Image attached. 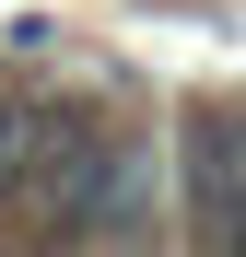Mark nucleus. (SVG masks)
<instances>
[{
	"label": "nucleus",
	"mask_w": 246,
	"mask_h": 257,
	"mask_svg": "<svg viewBox=\"0 0 246 257\" xmlns=\"http://www.w3.org/2000/svg\"><path fill=\"white\" fill-rule=\"evenodd\" d=\"M188 245L246 257V117H188Z\"/></svg>",
	"instance_id": "nucleus-1"
},
{
	"label": "nucleus",
	"mask_w": 246,
	"mask_h": 257,
	"mask_svg": "<svg viewBox=\"0 0 246 257\" xmlns=\"http://www.w3.org/2000/svg\"><path fill=\"white\" fill-rule=\"evenodd\" d=\"M47 117H59V105H0V210H24L35 152H47Z\"/></svg>",
	"instance_id": "nucleus-2"
},
{
	"label": "nucleus",
	"mask_w": 246,
	"mask_h": 257,
	"mask_svg": "<svg viewBox=\"0 0 246 257\" xmlns=\"http://www.w3.org/2000/svg\"><path fill=\"white\" fill-rule=\"evenodd\" d=\"M106 257H152V245H141V234H117V245H106Z\"/></svg>",
	"instance_id": "nucleus-3"
}]
</instances>
